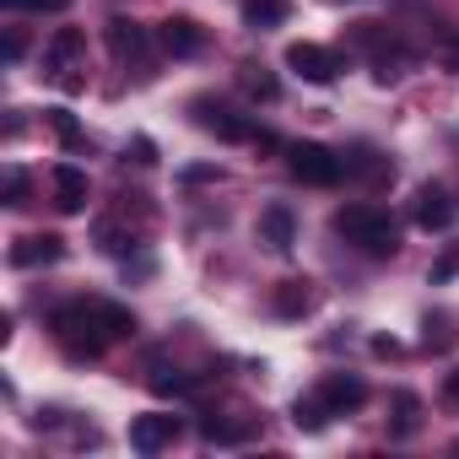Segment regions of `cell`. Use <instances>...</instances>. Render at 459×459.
Masks as SVG:
<instances>
[{
	"label": "cell",
	"instance_id": "19",
	"mask_svg": "<svg viewBox=\"0 0 459 459\" xmlns=\"http://www.w3.org/2000/svg\"><path fill=\"white\" fill-rule=\"evenodd\" d=\"M44 125H49L65 146H82V125L71 119V108H49V114H44Z\"/></svg>",
	"mask_w": 459,
	"mask_h": 459
},
{
	"label": "cell",
	"instance_id": "7",
	"mask_svg": "<svg viewBox=\"0 0 459 459\" xmlns=\"http://www.w3.org/2000/svg\"><path fill=\"white\" fill-rule=\"evenodd\" d=\"M55 260H65V238L60 233H28V238L12 244V265L17 271H39V265H55Z\"/></svg>",
	"mask_w": 459,
	"mask_h": 459
},
{
	"label": "cell",
	"instance_id": "3",
	"mask_svg": "<svg viewBox=\"0 0 459 459\" xmlns=\"http://www.w3.org/2000/svg\"><path fill=\"white\" fill-rule=\"evenodd\" d=\"M195 125L211 130L216 141H255V135H260L244 114H233L227 103H216V98H195Z\"/></svg>",
	"mask_w": 459,
	"mask_h": 459
},
{
	"label": "cell",
	"instance_id": "15",
	"mask_svg": "<svg viewBox=\"0 0 459 459\" xmlns=\"http://www.w3.org/2000/svg\"><path fill=\"white\" fill-rule=\"evenodd\" d=\"M276 314H281V319L314 314V287H308V281H281V287H276Z\"/></svg>",
	"mask_w": 459,
	"mask_h": 459
},
{
	"label": "cell",
	"instance_id": "12",
	"mask_svg": "<svg viewBox=\"0 0 459 459\" xmlns=\"http://www.w3.org/2000/svg\"><path fill=\"white\" fill-rule=\"evenodd\" d=\"M260 238H265L276 255H287V249L298 244V216H292V205H265V211H260Z\"/></svg>",
	"mask_w": 459,
	"mask_h": 459
},
{
	"label": "cell",
	"instance_id": "17",
	"mask_svg": "<svg viewBox=\"0 0 459 459\" xmlns=\"http://www.w3.org/2000/svg\"><path fill=\"white\" fill-rule=\"evenodd\" d=\"M238 82H244V92H249L255 103H276V98H281V82H276L265 65H255V60L244 65V76H238Z\"/></svg>",
	"mask_w": 459,
	"mask_h": 459
},
{
	"label": "cell",
	"instance_id": "4",
	"mask_svg": "<svg viewBox=\"0 0 459 459\" xmlns=\"http://www.w3.org/2000/svg\"><path fill=\"white\" fill-rule=\"evenodd\" d=\"M287 71H298V76L314 82V87H330V82L341 76V55H330V49H319V44H292V49H287Z\"/></svg>",
	"mask_w": 459,
	"mask_h": 459
},
{
	"label": "cell",
	"instance_id": "22",
	"mask_svg": "<svg viewBox=\"0 0 459 459\" xmlns=\"http://www.w3.org/2000/svg\"><path fill=\"white\" fill-rule=\"evenodd\" d=\"M22 200H28V173L6 168V205H22Z\"/></svg>",
	"mask_w": 459,
	"mask_h": 459
},
{
	"label": "cell",
	"instance_id": "18",
	"mask_svg": "<svg viewBox=\"0 0 459 459\" xmlns=\"http://www.w3.org/2000/svg\"><path fill=\"white\" fill-rule=\"evenodd\" d=\"M416 427H421V400L411 389H400L394 394V437H411Z\"/></svg>",
	"mask_w": 459,
	"mask_h": 459
},
{
	"label": "cell",
	"instance_id": "20",
	"mask_svg": "<svg viewBox=\"0 0 459 459\" xmlns=\"http://www.w3.org/2000/svg\"><path fill=\"white\" fill-rule=\"evenodd\" d=\"M292 421H298V427H308V432H319V427L330 421V411H325V405H319V394H314V400H298V405H292Z\"/></svg>",
	"mask_w": 459,
	"mask_h": 459
},
{
	"label": "cell",
	"instance_id": "14",
	"mask_svg": "<svg viewBox=\"0 0 459 459\" xmlns=\"http://www.w3.org/2000/svg\"><path fill=\"white\" fill-rule=\"evenodd\" d=\"M292 17V0H244V22L255 28V33H271V28H281Z\"/></svg>",
	"mask_w": 459,
	"mask_h": 459
},
{
	"label": "cell",
	"instance_id": "16",
	"mask_svg": "<svg viewBox=\"0 0 459 459\" xmlns=\"http://www.w3.org/2000/svg\"><path fill=\"white\" fill-rule=\"evenodd\" d=\"M98 330H103V341H125V335H135V314L125 303H98Z\"/></svg>",
	"mask_w": 459,
	"mask_h": 459
},
{
	"label": "cell",
	"instance_id": "27",
	"mask_svg": "<svg viewBox=\"0 0 459 459\" xmlns=\"http://www.w3.org/2000/svg\"><path fill=\"white\" fill-rule=\"evenodd\" d=\"M454 71H459V55H454Z\"/></svg>",
	"mask_w": 459,
	"mask_h": 459
},
{
	"label": "cell",
	"instance_id": "23",
	"mask_svg": "<svg viewBox=\"0 0 459 459\" xmlns=\"http://www.w3.org/2000/svg\"><path fill=\"white\" fill-rule=\"evenodd\" d=\"M0 6H12V12H65L71 0H0Z\"/></svg>",
	"mask_w": 459,
	"mask_h": 459
},
{
	"label": "cell",
	"instance_id": "1",
	"mask_svg": "<svg viewBox=\"0 0 459 459\" xmlns=\"http://www.w3.org/2000/svg\"><path fill=\"white\" fill-rule=\"evenodd\" d=\"M335 233H341L346 244H357L362 255H378V260H389V255L400 249V227H394V216H389L384 205H368V200L335 211Z\"/></svg>",
	"mask_w": 459,
	"mask_h": 459
},
{
	"label": "cell",
	"instance_id": "10",
	"mask_svg": "<svg viewBox=\"0 0 459 459\" xmlns=\"http://www.w3.org/2000/svg\"><path fill=\"white\" fill-rule=\"evenodd\" d=\"M82 55H87V33L82 28H55V39L44 44V71L49 76H65Z\"/></svg>",
	"mask_w": 459,
	"mask_h": 459
},
{
	"label": "cell",
	"instance_id": "9",
	"mask_svg": "<svg viewBox=\"0 0 459 459\" xmlns=\"http://www.w3.org/2000/svg\"><path fill=\"white\" fill-rule=\"evenodd\" d=\"M411 216H416V227H421V233H443V227L454 221L448 189H443V184H421V189H416V205H411Z\"/></svg>",
	"mask_w": 459,
	"mask_h": 459
},
{
	"label": "cell",
	"instance_id": "25",
	"mask_svg": "<svg viewBox=\"0 0 459 459\" xmlns=\"http://www.w3.org/2000/svg\"><path fill=\"white\" fill-rule=\"evenodd\" d=\"M135 162L152 168V162H157V146H152V141H135Z\"/></svg>",
	"mask_w": 459,
	"mask_h": 459
},
{
	"label": "cell",
	"instance_id": "6",
	"mask_svg": "<svg viewBox=\"0 0 459 459\" xmlns=\"http://www.w3.org/2000/svg\"><path fill=\"white\" fill-rule=\"evenodd\" d=\"M173 437H178V416H168V411H152V416L130 421V448L135 454H162Z\"/></svg>",
	"mask_w": 459,
	"mask_h": 459
},
{
	"label": "cell",
	"instance_id": "21",
	"mask_svg": "<svg viewBox=\"0 0 459 459\" xmlns=\"http://www.w3.org/2000/svg\"><path fill=\"white\" fill-rule=\"evenodd\" d=\"M200 437H205V443H238V437H244V427H227V421H205V427H200Z\"/></svg>",
	"mask_w": 459,
	"mask_h": 459
},
{
	"label": "cell",
	"instance_id": "5",
	"mask_svg": "<svg viewBox=\"0 0 459 459\" xmlns=\"http://www.w3.org/2000/svg\"><path fill=\"white\" fill-rule=\"evenodd\" d=\"M103 33H108V55H114L119 65H141V60H146V44H152V39H146V28H141L135 17H108Z\"/></svg>",
	"mask_w": 459,
	"mask_h": 459
},
{
	"label": "cell",
	"instance_id": "13",
	"mask_svg": "<svg viewBox=\"0 0 459 459\" xmlns=\"http://www.w3.org/2000/svg\"><path fill=\"white\" fill-rule=\"evenodd\" d=\"M55 205H60L65 216H76V211L87 205V173H82L76 162H60V168H55Z\"/></svg>",
	"mask_w": 459,
	"mask_h": 459
},
{
	"label": "cell",
	"instance_id": "2",
	"mask_svg": "<svg viewBox=\"0 0 459 459\" xmlns=\"http://www.w3.org/2000/svg\"><path fill=\"white\" fill-rule=\"evenodd\" d=\"M281 152H287L292 178H303V184H314V189H330V184H341V173H346V162H341L330 146H319V141H292V146H281Z\"/></svg>",
	"mask_w": 459,
	"mask_h": 459
},
{
	"label": "cell",
	"instance_id": "8",
	"mask_svg": "<svg viewBox=\"0 0 459 459\" xmlns=\"http://www.w3.org/2000/svg\"><path fill=\"white\" fill-rule=\"evenodd\" d=\"M314 394H319V405H325L330 416H346V411H357V405L368 400V384H362L357 373H330Z\"/></svg>",
	"mask_w": 459,
	"mask_h": 459
},
{
	"label": "cell",
	"instance_id": "24",
	"mask_svg": "<svg viewBox=\"0 0 459 459\" xmlns=\"http://www.w3.org/2000/svg\"><path fill=\"white\" fill-rule=\"evenodd\" d=\"M454 271H459V249H454V255H443V260H437V271H432V281H448V276H454Z\"/></svg>",
	"mask_w": 459,
	"mask_h": 459
},
{
	"label": "cell",
	"instance_id": "11",
	"mask_svg": "<svg viewBox=\"0 0 459 459\" xmlns=\"http://www.w3.org/2000/svg\"><path fill=\"white\" fill-rule=\"evenodd\" d=\"M157 39H162V49H168L173 60H189V55L205 49V28L189 22V17H168V22L157 28Z\"/></svg>",
	"mask_w": 459,
	"mask_h": 459
},
{
	"label": "cell",
	"instance_id": "26",
	"mask_svg": "<svg viewBox=\"0 0 459 459\" xmlns=\"http://www.w3.org/2000/svg\"><path fill=\"white\" fill-rule=\"evenodd\" d=\"M443 394H448V405H459V368L448 373V384H443Z\"/></svg>",
	"mask_w": 459,
	"mask_h": 459
}]
</instances>
